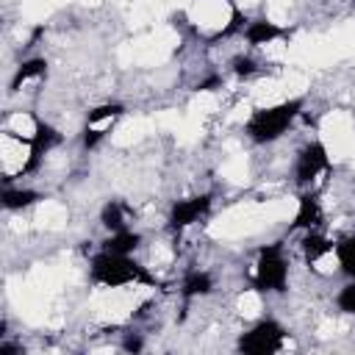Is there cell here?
I'll use <instances>...</instances> for the list:
<instances>
[{
    "mask_svg": "<svg viewBox=\"0 0 355 355\" xmlns=\"http://www.w3.org/2000/svg\"><path fill=\"white\" fill-rule=\"evenodd\" d=\"M125 114L122 103H100L86 114V125H103V122H114Z\"/></svg>",
    "mask_w": 355,
    "mask_h": 355,
    "instance_id": "18",
    "label": "cell"
},
{
    "mask_svg": "<svg viewBox=\"0 0 355 355\" xmlns=\"http://www.w3.org/2000/svg\"><path fill=\"white\" fill-rule=\"evenodd\" d=\"M128 219H130V211H128V205H125L122 200H108V202L100 208V225H103L108 233L128 227Z\"/></svg>",
    "mask_w": 355,
    "mask_h": 355,
    "instance_id": "15",
    "label": "cell"
},
{
    "mask_svg": "<svg viewBox=\"0 0 355 355\" xmlns=\"http://www.w3.org/2000/svg\"><path fill=\"white\" fill-rule=\"evenodd\" d=\"M324 225V211H322V200L313 189H302L300 200H297V214L288 225V233L291 230H322Z\"/></svg>",
    "mask_w": 355,
    "mask_h": 355,
    "instance_id": "8",
    "label": "cell"
},
{
    "mask_svg": "<svg viewBox=\"0 0 355 355\" xmlns=\"http://www.w3.org/2000/svg\"><path fill=\"white\" fill-rule=\"evenodd\" d=\"M105 136H108V128L86 125V128H83V136H80V144H83V150H97Z\"/></svg>",
    "mask_w": 355,
    "mask_h": 355,
    "instance_id": "21",
    "label": "cell"
},
{
    "mask_svg": "<svg viewBox=\"0 0 355 355\" xmlns=\"http://www.w3.org/2000/svg\"><path fill=\"white\" fill-rule=\"evenodd\" d=\"M230 69H233V75H236L239 80H247V78L258 75V61H255L250 53H241V55H236V58L230 61Z\"/></svg>",
    "mask_w": 355,
    "mask_h": 355,
    "instance_id": "20",
    "label": "cell"
},
{
    "mask_svg": "<svg viewBox=\"0 0 355 355\" xmlns=\"http://www.w3.org/2000/svg\"><path fill=\"white\" fill-rule=\"evenodd\" d=\"M139 247H141V233H139V230H133V227L114 230V233H108V236L100 241V250L119 252V255H133Z\"/></svg>",
    "mask_w": 355,
    "mask_h": 355,
    "instance_id": "13",
    "label": "cell"
},
{
    "mask_svg": "<svg viewBox=\"0 0 355 355\" xmlns=\"http://www.w3.org/2000/svg\"><path fill=\"white\" fill-rule=\"evenodd\" d=\"M25 349L17 344V341H11L8 336L6 338H0V355H22Z\"/></svg>",
    "mask_w": 355,
    "mask_h": 355,
    "instance_id": "24",
    "label": "cell"
},
{
    "mask_svg": "<svg viewBox=\"0 0 355 355\" xmlns=\"http://www.w3.org/2000/svg\"><path fill=\"white\" fill-rule=\"evenodd\" d=\"M89 280L94 286H103V288H122V286H161L155 280V275L141 266L133 255H119V252H108V250H100L92 255L89 261Z\"/></svg>",
    "mask_w": 355,
    "mask_h": 355,
    "instance_id": "1",
    "label": "cell"
},
{
    "mask_svg": "<svg viewBox=\"0 0 355 355\" xmlns=\"http://www.w3.org/2000/svg\"><path fill=\"white\" fill-rule=\"evenodd\" d=\"M302 108H305L302 97H291V100H283V103H275V105L255 108L250 114V119L244 122V133L252 144H272L283 133H288V128L297 122Z\"/></svg>",
    "mask_w": 355,
    "mask_h": 355,
    "instance_id": "2",
    "label": "cell"
},
{
    "mask_svg": "<svg viewBox=\"0 0 355 355\" xmlns=\"http://www.w3.org/2000/svg\"><path fill=\"white\" fill-rule=\"evenodd\" d=\"M336 308H338L341 313H347V316H355V277H349V280L338 288V294H336Z\"/></svg>",
    "mask_w": 355,
    "mask_h": 355,
    "instance_id": "19",
    "label": "cell"
},
{
    "mask_svg": "<svg viewBox=\"0 0 355 355\" xmlns=\"http://www.w3.org/2000/svg\"><path fill=\"white\" fill-rule=\"evenodd\" d=\"M288 333L277 319H258L247 333L239 336L236 349L244 355H272L280 352Z\"/></svg>",
    "mask_w": 355,
    "mask_h": 355,
    "instance_id": "4",
    "label": "cell"
},
{
    "mask_svg": "<svg viewBox=\"0 0 355 355\" xmlns=\"http://www.w3.org/2000/svg\"><path fill=\"white\" fill-rule=\"evenodd\" d=\"M42 200H44L42 191L28 189V186H11V183H6L3 194H0V202H3L6 211H25V208H31V205H36Z\"/></svg>",
    "mask_w": 355,
    "mask_h": 355,
    "instance_id": "12",
    "label": "cell"
},
{
    "mask_svg": "<svg viewBox=\"0 0 355 355\" xmlns=\"http://www.w3.org/2000/svg\"><path fill=\"white\" fill-rule=\"evenodd\" d=\"M336 261H338L341 275L355 277V233L336 239Z\"/></svg>",
    "mask_w": 355,
    "mask_h": 355,
    "instance_id": "17",
    "label": "cell"
},
{
    "mask_svg": "<svg viewBox=\"0 0 355 355\" xmlns=\"http://www.w3.org/2000/svg\"><path fill=\"white\" fill-rule=\"evenodd\" d=\"M211 202H214V194H211V191L175 200L172 208H169V216H166V227H169L175 236H180L186 227H191L194 222H200V219L211 211Z\"/></svg>",
    "mask_w": 355,
    "mask_h": 355,
    "instance_id": "7",
    "label": "cell"
},
{
    "mask_svg": "<svg viewBox=\"0 0 355 355\" xmlns=\"http://www.w3.org/2000/svg\"><path fill=\"white\" fill-rule=\"evenodd\" d=\"M227 8H230V17H227V22L211 36V42H219V39H230V36H236V33H244V28H247V14L239 8V3L236 0H227Z\"/></svg>",
    "mask_w": 355,
    "mask_h": 355,
    "instance_id": "16",
    "label": "cell"
},
{
    "mask_svg": "<svg viewBox=\"0 0 355 355\" xmlns=\"http://www.w3.org/2000/svg\"><path fill=\"white\" fill-rule=\"evenodd\" d=\"M214 291V275L205 269H189L180 280V297L183 302H191L197 297H208Z\"/></svg>",
    "mask_w": 355,
    "mask_h": 355,
    "instance_id": "11",
    "label": "cell"
},
{
    "mask_svg": "<svg viewBox=\"0 0 355 355\" xmlns=\"http://www.w3.org/2000/svg\"><path fill=\"white\" fill-rule=\"evenodd\" d=\"M241 36H244V42L250 47H263V44H272L277 39H288L291 31L283 28V25H277V22H272V19H266V17H258V19H250L247 22V28H244Z\"/></svg>",
    "mask_w": 355,
    "mask_h": 355,
    "instance_id": "9",
    "label": "cell"
},
{
    "mask_svg": "<svg viewBox=\"0 0 355 355\" xmlns=\"http://www.w3.org/2000/svg\"><path fill=\"white\" fill-rule=\"evenodd\" d=\"M330 172V155H327V147L313 139L308 144H302V150L297 153L294 158V169H291V180L300 186V189H311L313 180L319 175Z\"/></svg>",
    "mask_w": 355,
    "mask_h": 355,
    "instance_id": "6",
    "label": "cell"
},
{
    "mask_svg": "<svg viewBox=\"0 0 355 355\" xmlns=\"http://www.w3.org/2000/svg\"><path fill=\"white\" fill-rule=\"evenodd\" d=\"M61 141H64V136H61L58 128H53V125L44 122L42 116H33V133L28 136V155H25V161H22L19 169H17V178L36 172V169L42 166L44 155H50Z\"/></svg>",
    "mask_w": 355,
    "mask_h": 355,
    "instance_id": "5",
    "label": "cell"
},
{
    "mask_svg": "<svg viewBox=\"0 0 355 355\" xmlns=\"http://www.w3.org/2000/svg\"><path fill=\"white\" fill-rule=\"evenodd\" d=\"M300 250H302L305 263H319L322 258L336 252V241L327 239L322 230H305L302 239H300Z\"/></svg>",
    "mask_w": 355,
    "mask_h": 355,
    "instance_id": "10",
    "label": "cell"
},
{
    "mask_svg": "<svg viewBox=\"0 0 355 355\" xmlns=\"http://www.w3.org/2000/svg\"><path fill=\"white\" fill-rule=\"evenodd\" d=\"M252 288L261 294H286L288 291V258L283 252V241H272L258 250Z\"/></svg>",
    "mask_w": 355,
    "mask_h": 355,
    "instance_id": "3",
    "label": "cell"
},
{
    "mask_svg": "<svg viewBox=\"0 0 355 355\" xmlns=\"http://www.w3.org/2000/svg\"><path fill=\"white\" fill-rule=\"evenodd\" d=\"M122 349H125V352H130V355H139V352L144 349V336H141V333H136V330L125 333V336H122Z\"/></svg>",
    "mask_w": 355,
    "mask_h": 355,
    "instance_id": "22",
    "label": "cell"
},
{
    "mask_svg": "<svg viewBox=\"0 0 355 355\" xmlns=\"http://www.w3.org/2000/svg\"><path fill=\"white\" fill-rule=\"evenodd\" d=\"M47 75V58H25L17 69H14V75H11V80H8V92L11 94H17L28 80H39V78H44Z\"/></svg>",
    "mask_w": 355,
    "mask_h": 355,
    "instance_id": "14",
    "label": "cell"
},
{
    "mask_svg": "<svg viewBox=\"0 0 355 355\" xmlns=\"http://www.w3.org/2000/svg\"><path fill=\"white\" fill-rule=\"evenodd\" d=\"M222 86V75H208V78H202V80H197V92H214V89H219Z\"/></svg>",
    "mask_w": 355,
    "mask_h": 355,
    "instance_id": "23",
    "label": "cell"
}]
</instances>
